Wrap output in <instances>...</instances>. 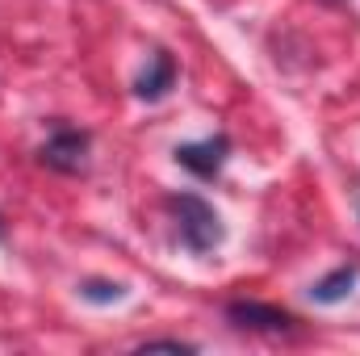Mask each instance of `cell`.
<instances>
[{"mask_svg": "<svg viewBox=\"0 0 360 356\" xmlns=\"http://www.w3.org/2000/svg\"><path fill=\"white\" fill-rule=\"evenodd\" d=\"M89 147L92 134L89 130H76V126H55L51 139L38 147V164L51 168V172H63V177H76L89 168Z\"/></svg>", "mask_w": 360, "mask_h": 356, "instance_id": "obj_2", "label": "cell"}, {"mask_svg": "<svg viewBox=\"0 0 360 356\" xmlns=\"http://www.w3.org/2000/svg\"><path fill=\"white\" fill-rule=\"evenodd\" d=\"M80 298L84 302H122L126 298V285L122 281H84L80 285Z\"/></svg>", "mask_w": 360, "mask_h": 356, "instance_id": "obj_7", "label": "cell"}, {"mask_svg": "<svg viewBox=\"0 0 360 356\" xmlns=\"http://www.w3.org/2000/svg\"><path fill=\"white\" fill-rule=\"evenodd\" d=\"M226 319L239 327V331H269V336H285L297 327V319L281 306H264V302H231L226 306Z\"/></svg>", "mask_w": 360, "mask_h": 356, "instance_id": "obj_4", "label": "cell"}, {"mask_svg": "<svg viewBox=\"0 0 360 356\" xmlns=\"http://www.w3.org/2000/svg\"><path fill=\"white\" fill-rule=\"evenodd\" d=\"M155 348H168V352H197V344L188 340H143L139 352H155Z\"/></svg>", "mask_w": 360, "mask_h": 356, "instance_id": "obj_8", "label": "cell"}, {"mask_svg": "<svg viewBox=\"0 0 360 356\" xmlns=\"http://www.w3.org/2000/svg\"><path fill=\"white\" fill-rule=\"evenodd\" d=\"M172 84H176V59L168 51H155L151 63L143 68V76L134 80V96L139 101H164L172 92Z\"/></svg>", "mask_w": 360, "mask_h": 356, "instance_id": "obj_5", "label": "cell"}, {"mask_svg": "<svg viewBox=\"0 0 360 356\" xmlns=\"http://www.w3.org/2000/svg\"><path fill=\"white\" fill-rule=\"evenodd\" d=\"M172 155H176L180 168H188L197 180H214L222 172V164L231 160V139L226 134H210V139H197V143H180Z\"/></svg>", "mask_w": 360, "mask_h": 356, "instance_id": "obj_3", "label": "cell"}, {"mask_svg": "<svg viewBox=\"0 0 360 356\" xmlns=\"http://www.w3.org/2000/svg\"><path fill=\"white\" fill-rule=\"evenodd\" d=\"M352 285H356V265H340L335 272H327V276L310 289V298H314L319 306H335V302H344V298L352 293Z\"/></svg>", "mask_w": 360, "mask_h": 356, "instance_id": "obj_6", "label": "cell"}, {"mask_svg": "<svg viewBox=\"0 0 360 356\" xmlns=\"http://www.w3.org/2000/svg\"><path fill=\"white\" fill-rule=\"evenodd\" d=\"M164 210L172 214V227H176V239H180L184 252L205 256V252L222 248L226 227H222V214L205 197H197V193H172L164 201Z\"/></svg>", "mask_w": 360, "mask_h": 356, "instance_id": "obj_1", "label": "cell"}]
</instances>
